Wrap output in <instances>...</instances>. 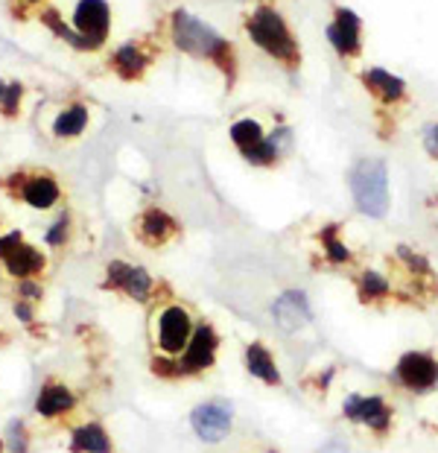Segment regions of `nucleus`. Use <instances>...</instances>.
Listing matches in <instances>:
<instances>
[{"label": "nucleus", "mask_w": 438, "mask_h": 453, "mask_svg": "<svg viewBox=\"0 0 438 453\" xmlns=\"http://www.w3.org/2000/svg\"><path fill=\"white\" fill-rule=\"evenodd\" d=\"M348 278H350V284H354L357 302L368 307V311H386L388 304H395V290H392V281H388L386 269L359 264Z\"/></svg>", "instance_id": "a211bd4d"}, {"label": "nucleus", "mask_w": 438, "mask_h": 453, "mask_svg": "<svg viewBox=\"0 0 438 453\" xmlns=\"http://www.w3.org/2000/svg\"><path fill=\"white\" fill-rule=\"evenodd\" d=\"M21 94H24V88L18 82H4L0 80V109H4V114L6 118H15L18 114V105H21Z\"/></svg>", "instance_id": "c85d7f7f"}, {"label": "nucleus", "mask_w": 438, "mask_h": 453, "mask_svg": "<svg viewBox=\"0 0 438 453\" xmlns=\"http://www.w3.org/2000/svg\"><path fill=\"white\" fill-rule=\"evenodd\" d=\"M0 453H6V441L4 439H0Z\"/></svg>", "instance_id": "e433bc0d"}, {"label": "nucleus", "mask_w": 438, "mask_h": 453, "mask_svg": "<svg viewBox=\"0 0 438 453\" xmlns=\"http://www.w3.org/2000/svg\"><path fill=\"white\" fill-rule=\"evenodd\" d=\"M35 311H38V304H29L24 298H15L12 302V313L21 325H35Z\"/></svg>", "instance_id": "473e14b6"}, {"label": "nucleus", "mask_w": 438, "mask_h": 453, "mask_svg": "<svg viewBox=\"0 0 438 453\" xmlns=\"http://www.w3.org/2000/svg\"><path fill=\"white\" fill-rule=\"evenodd\" d=\"M73 24L85 42L91 44V50L100 47L105 33H109V4L105 0H80L73 12Z\"/></svg>", "instance_id": "4be33fe9"}, {"label": "nucleus", "mask_w": 438, "mask_h": 453, "mask_svg": "<svg viewBox=\"0 0 438 453\" xmlns=\"http://www.w3.org/2000/svg\"><path fill=\"white\" fill-rule=\"evenodd\" d=\"M316 453H354L342 439H327L325 445H319L316 448Z\"/></svg>", "instance_id": "72a5a7b5"}, {"label": "nucleus", "mask_w": 438, "mask_h": 453, "mask_svg": "<svg viewBox=\"0 0 438 453\" xmlns=\"http://www.w3.org/2000/svg\"><path fill=\"white\" fill-rule=\"evenodd\" d=\"M190 430L204 445H219L234 433V403L226 398H208L190 410Z\"/></svg>", "instance_id": "ddd939ff"}, {"label": "nucleus", "mask_w": 438, "mask_h": 453, "mask_svg": "<svg viewBox=\"0 0 438 453\" xmlns=\"http://www.w3.org/2000/svg\"><path fill=\"white\" fill-rule=\"evenodd\" d=\"M196 311L175 296H158L150 313V351L152 363H170L181 357L196 334Z\"/></svg>", "instance_id": "f03ea898"}, {"label": "nucleus", "mask_w": 438, "mask_h": 453, "mask_svg": "<svg viewBox=\"0 0 438 453\" xmlns=\"http://www.w3.org/2000/svg\"><path fill=\"white\" fill-rule=\"evenodd\" d=\"M222 349V334L211 319H199L196 334H193L190 345L184 349L181 357H175L170 363H152V374L161 380H193L202 378L217 369Z\"/></svg>", "instance_id": "39448f33"}, {"label": "nucleus", "mask_w": 438, "mask_h": 453, "mask_svg": "<svg viewBox=\"0 0 438 453\" xmlns=\"http://www.w3.org/2000/svg\"><path fill=\"white\" fill-rule=\"evenodd\" d=\"M6 448L12 453H27L29 450V433L24 427V421H12L9 424V433H6Z\"/></svg>", "instance_id": "7c9ffc66"}, {"label": "nucleus", "mask_w": 438, "mask_h": 453, "mask_svg": "<svg viewBox=\"0 0 438 453\" xmlns=\"http://www.w3.org/2000/svg\"><path fill=\"white\" fill-rule=\"evenodd\" d=\"M359 82H363V88L368 91V97H372L380 109H401L409 100V85L401 80V76H395L392 71H386V67H368V71L359 73Z\"/></svg>", "instance_id": "6ab92c4d"}, {"label": "nucleus", "mask_w": 438, "mask_h": 453, "mask_svg": "<svg viewBox=\"0 0 438 453\" xmlns=\"http://www.w3.org/2000/svg\"><path fill=\"white\" fill-rule=\"evenodd\" d=\"M272 322L280 334H301L304 327L313 322V304H310V296L298 287H287L275 296V302L269 307Z\"/></svg>", "instance_id": "dca6fc26"}, {"label": "nucleus", "mask_w": 438, "mask_h": 453, "mask_svg": "<svg viewBox=\"0 0 438 453\" xmlns=\"http://www.w3.org/2000/svg\"><path fill=\"white\" fill-rule=\"evenodd\" d=\"M67 450L71 453H114L117 445L103 421H82L71 427Z\"/></svg>", "instance_id": "5701e85b"}, {"label": "nucleus", "mask_w": 438, "mask_h": 453, "mask_svg": "<svg viewBox=\"0 0 438 453\" xmlns=\"http://www.w3.org/2000/svg\"><path fill=\"white\" fill-rule=\"evenodd\" d=\"M146 65H150V56H146L138 44H123L111 59V67L123 76V80H138V76L146 71Z\"/></svg>", "instance_id": "b1692460"}, {"label": "nucleus", "mask_w": 438, "mask_h": 453, "mask_svg": "<svg viewBox=\"0 0 438 453\" xmlns=\"http://www.w3.org/2000/svg\"><path fill=\"white\" fill-rule=\"evenodd\" d=\"M80 410V395L71 389V383L58 380V378H47L42 383V389L35 395V416L47 421V424H58L67 421L73 412Z\"/></svg>", "instance_id": "f3484780"}, {"label": "nucleus", "mask_w": 438, "mask_h": 453, "mask_svg": "<svg viewBox=\"0 0 438 453\" xmlns=\"http://www.w3.org/2000/svg\"><path fill=\"white\" fill-rule=\"evenodd\" d=\"M348 188L354 205L368 219H386L392 211V188H388V167L383 158L365 156L348 173Z\"/></svg>", "instance_id": "423d86ee"}, {"label": "nucleus", "mask_w": 438, "mask_h": 453, "mask_svg": "<svg viewBox=\"0 0 438 453\" xmlns=\"http://www.w3.org/2000/svg\"><path fill=\"white\" fill-rule=\"evenodd\" d=\"M44 243L50 246V249H62V246L71 243V214L56 217V223L47 228Z\"/></svg>", "instance_id": "cd10ccee"}, {"label": "nucleus", "mask_w": 438, "mask_h": 453, "mask_svg": "<svg viewBox=\"0 0 438 453\" xmlns=\"http://www.w3.org/2000/svg\"><path fill=\"white\" fill-rule=\"evenodd\" d=\"M0 269L9 281H27V278H42L50 269V260L38 246H33L18 228L0 234Z\"/></svg>", "instance_id": "9d476101"}, {"label": "nucleus", "mask_w": 438, "mask_h": 453, "mask_svg": "<svg viewBox=\"0 0 438 453\" xmlns=\"http://www.w3.org/2000/svg\"><path fill=\"white\" fill-rule=\"evenodd\" d=\"M257 453H284V450H280V448H275V445H266V448H260Z\"/></svg>", "instance_id": "c9c22d12"}, {"label": "nucleus", "mask_w": 438, "mask_h": 453, "mask_svg": "<svg viewBox=\"0 0 438 453\" xmlns=\"http://www.w3.org/2000/svg\"><path fill=\"white\" fill-rule=\"evenodd\" d=\"M231 143L237 147L242 161L260 170H275L284 164V158L278 156V150L272 147L269 132L263 129V123L257 118H240L231 127Z\"/></svg>", "instance_id": "f8f14e48"}, {"label": "nucleus", "mask_w": 438, "mask_h": 453, "mask_svg": "<svg viewBox=\"0 0 438 453\" xmlns=\"http://www.w3.org/2000/svg\"><path fill=\"white\" fill-rule=\"evenodd\" d=\"M12 194L15 199H24L29 208L50 211L62 199V188H58V181L53 176H44V173H35V176L18 173L12 179Z\"/></svg>", "instance_id": "412c9836"}, {"label": "nucleus", "mask_w": 438, "mask_h": 453, "mask_svg": "<svg viewBox=\"0 0 438 453\" xmlns=\"http://www.w3.org/2000/svg\"><path fill=\"white\" fill-rule=\"evenodd\" d=\"M421 147H424V152L433 161H438V120L426 123V127H424V132H421Z\"/></svg>", "instance_id": "2f4dec72"}, {"label": "nucleus", "mask_w": 438, "mask_h": 453, "mask_svg": "<svg viewBox=\"0 0 438 453\" xmlns=\"http://www.w3.org/2000/svg\"><path fill=\"white\" fill-rule=\"evenodd\" d=\"M132 234L143 249L158 252V249H167L181 237V223L170 214V211H164L158 205H150L134 217Z\"/></svg>", "instance_id": "4468645a"}, {"label": "nucleus", "mask_w": 438, "mask_h": 453, "mask_svg": "<svg viewBox=\"0 0 438 453\" xmlns=\"http://www.w3.org/2000/svg\"><path fill=\"white\" fill-rule=\"evenodd\" d=\"M339 416H342V421H348L350 427L365 430L368 439H374L377 445H383V441L392 439L395 427H397L395 403L380 392H372V395L350 392V395H345Z\"/></svg>", "instance_id": "0eeeda50"}, {"label": "nucleus", "mask_w": 438, "mask_h": 453, "mask_svg": "<svg viewBox=\"0 0 438 453\" xmlns=\"http://www.w3.org/2000/svg\"><path fill=\"white\" fill-rule=\"evenodd\" d=\"M388 383L397 392L415 395V398L438 392V354L430 349L403 351L388 372Z\"/></svg>", "instance_id": "1a4fd4ad"}, {"label": "nucleus", "mask_w": 438, "mask_h": 453, "mask_svg": "<svg viewBox=\"0 0 438 453\" xmlns=\"http://www.w3.org/2000/svg\"><path fill=\"white\" fill-rule=\"evenodd\" d=\"M88 127V109L85 105H71L67 111H62L53 123V132L58 138H76Z\"/></svg>", "instance_id": "393cba45"}, {"label": "nucleus", "mask_w": 438, "mask_h": 453, "mask_svg": "<svg viewBox=\"0 0 438 453\" xmlns=\"http://www.w3.org/2000/svg\"><path fill=\"white\" fill-rule=\"evenodd\" d=\"M386 275L392 281L395 304L426 311L438 302V273L433 269L430 257L421 255L418 249L397 243L386 255Z\"/></svg>", "instance_id": "f257e3e1"}, {"label": "nucleus", "mask_w": 438, "mask_h": 453, "mask_svg": "<svg viewBox=\"0 0 438 453\" xmlns=\"http://www.w3.org/2000/svg\"><path fill=\"white\" fill-rule=\"evenodd\" d=\"M327 42L334 44V50L348 62H357L365 50V33L363 21L354 9L334 6V15L327 21Z\"/></svg>", "instance_id": "2eb2a0df"}, {"label": "nucleus", "mask_w": 438, "mask_h": 453, "mask_svg": "<svg viewBox=\"0 0 438 453\" xmlns=\"http://www.w3.org/2000/svg\"><path fill=\"white\" fill-rule=\"evenodd\" d=\"M15 298H24L29 304L44 302V284L42 278H27V281H15Z\"/></svg>", "instance_id": "c756f323"}, {"label": "nucleus", "mask_w": 438, "mask_h": 453, "mask_svg": "<svg viewBox=\"0 0 438 453\" xmlns=\"http://www.w3.org/2000/svg\"><path fill=\"white\" fill-rule=\"evenodd\" d=\"M359 266L357 252L345 240L342 223H325L316 228L313 234V269H325V273H354Z\"/></svg>", "instance_id": "9b49d317"}, {"label": "nucleus", "mask_w": 438, "mask_h": 453, "mask_svg": "<svg viewBox=\"0 0 438 453\" xmlns=\"http://www.w3.org/2000/svg\"><path fill=\"white\" fill-rule=\"evenodd\" d=\"M170 38L181 53L196 56V59H208L234 82L237 76V56H234V44L222 38L211 24L199 21L188 9H173L170 15Z\"/></svg>", "instance_id": "7ed1b4c3"}, {"label": "nucleus", "mask_w": 438, "mask_h": 453, "mask_svg": "<svg viewBox=\"0 0 438 453\" xmlns=\"http://www.w3.org/2000/svg\"><path fill=\"white\" fill-rule=\"evenodd\" d=\"M100 290L123 296L134 304H155V298L161 296L164 284L155 281L150 269L141 264H132V260H109L103 269Z\"/></svg>", "instance_id": "6e6552de"}, {"label": "nucleus", "mask_w": 438, "mask_h": 453, "mask_svg": "<svg viewBox=\"0 0 438 453\" xmlns=\"http://www.w3.org/2000/svg\"><path fill=\"white\" fill-rule=\"evenodd\" d=\"M242 369H246L249 378H255L269 389L284 387V372L278 365V357L263 340L246 342V349H242Z\"/></svg>", "instance_id": "aec40b11"}, {"label": "nucleus", "mask_w": 438, "mask_h": 453, "mask_svg": "<svg viewBox=\"0 0 438 453\" xmlns=\"http://www.w3.org/2000/svg\"><path fill=\"white\" fill-rule=\"evenodd\" d=\"M336 374H339V365H321V369H316L313 374H307L304 378V392H310L313 395L316 401H325L327 398V392H330V387H334V380H336Z\"/></svg>", "instance_id": "a878e982"}, {"label": "nucleus", "mask_w": 438, "mask_h": 453, "mask_svg": "<svg viewBox=\"0 0 438 453\" xmlns=\"http://www.w3.org/2000/svg\"><path fill=\"white\" fill-rule=\"evenodd\" d=\"M246 35L251 38V44L269 56L272 62H278L284 71L296 73L301 67V44L292 27L278 6L272 4H255L246 12Z\"/></svg>", "instance_id": "20e7f679"}, {"label": "nucleus", "mask_w": 438, "mask_h": 453, "mask_svg": "<svg viewBox=\"0 0 438 453\" xmlns=\"http://www.w3.org/2000/svg\"><path fill=\"white\" fill-rule=\"evenodd\" d=\"M12 342V334L6 331V327H0V349H4V345H9Z\"/></svg>", "instance_id": "f704fd0d"}, {"label": "nucleus", "mask_w": 438, "mask_h": 453, "mask_svg": "<svg viewBox=\"0 0 438 453\" xmlns=\"http://www.w3.org/2000/svg\"><path fill=\"white\" fill-rule=\"evenodd\" d=\"M42 21H44L47 27H50V30H53V33H56L58 38H65L67 44L80 47V50H91V44H88V42H85V38H82L80 33H73L71 27H67V24L62 21V18H58V12H56V9H47V12L42 15Z\"/></svg>", "instance_id": "bb28decb"}]
</instances>
